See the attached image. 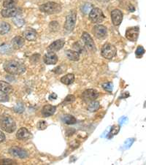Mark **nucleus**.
Returning a JSON list of instances; mask_svg holds the SVG:
<instances>
[{"mask_svg":"<svg viewBox=\"0 0 146 165\" xmlns=\"http://www.w3.org/2000/svg\"><path fill=\"white\" fill-rule=\"evenodd\" d=\"M89 20L94 24H100L105 20V16L101 9L94 7L90 10L88 14Z\"/></svg>","mask_w":146,"mask_h":165,"instance_id":"5","label":"nucleus"},{"mask_svg":"<svg viewBox=\"0 0 146 165\" xmlns=\"http://www.w3.org/2000/svg\"><path fill=\"white\" fill-rule=\"evenodd\" d=\"M13 24H15L16 26H18V27H21L25 24V21L21 17H20L19 16H17L13 17Z\"/></svg>","mask_w":146,"mask_h":165,"instance_id":"26","label":"nucleus"},{"mask_svg":"<svg viewBox=\"0 0 146 165\" xmlns=\"http://www.w3.org/2000/svg\"><path fill=\"white\" fill-rule=\"evenodd\" d=\"M144 54H145V49L143 46H138L137 48L135 51V55L137 58H140L143 56Z\"/></svg>","mask_w":146,"mask_h":165,"instance_id":"31","label":"nucleus"},{"mask_svg":"<svg viewBox=\"0 0 146 165\" xmlns=\"http://www.w3.org/2000/svg\"><path fill=\"white\" fill-rule=\"evenodd\" d=\"M92 8H93V5H92V4L86 3V4H85V5L82 7L81 10H82L83 13H84V14H87V13L90 12V10H92Z\"/></svg>","mask_w":146,"mask_h":165,"instance_id":"29","label":"nucleus"},{"mask_svg":"<svg viewBox=\"0 0 146 165\" xmlns=\"http://www.w3.org/2000/svg\"><path fill=\"white\" fill-rule=\"evenodd\" d=\"M102 88L108 92H113V83L107 82V83H103V84H102Z\"/></svg>","mask_w":146,"mask_h":165,"instance_id":"30","label":"nucleus"},{"mask_svg":"<svg viewBox=\"0 0 146 165\" xmlns=\"http://www.w3.org/2000/svg\"><path fill=\"white\" fill-rule=\"evenodd\" d=\"M43 61H44L45 64L48 65H53L56 64L58 62V56L57 55L52 51H48L43 57Z\"/></svg>","mask_w":146,"mask_h":165,"instance_id":"14","label":"nucleus"},{"mask_svg":"<svg viewBox=\"0 0 146 165\" xmlns=\"http://www.w3.org/2000/svg\"><path fill=\"white\" fill-rule=\"evenodd\" d=\"M22 13L21 8L17 7H10V8L3 9L1 11V15L4 18H13V17L19 16Z\"/></svg>","mask_w":146,"mask_h":165,"instance_id":"9","label":"nucleus"},{"mask_svg":"<svg viewBox=\"0 0 146 165\" xmlns=\"http://www.w3.org/2000/svg\"><path fill=\"white\" fill-rule=\"evenodd\" d=\"M93 35H94V37H96L97 39H105L107 37V29L105 26L103 25H96L94 26L92 30Z\"/></svg>","mask_w":146,"mask_h":165,"instance_id":"8","label":"nucleus"},{"mask_svg":"<svg viewBox=\"0 0 146 165\" xmlns=\"http://www.w3.org/2000/svg\"><path fill=\"white\" fill-rule=\"evenodd\" d=\"M47 126H48V124H47L46 121L43 120L39 121V122L37 123V129H38L39 130H44L47 128Z\"/></svg>","mask_w":146,"mask_h":165,"instance_id":"34","label":"nucleus"},{"mask_svg":"<svg viewBox=\"0 0 146 165\" xmlns=\"http://www.w3.org/2000/svg\"><path fill=\"white\" fill-rule=\"evenodd\" d=\"M99 1H101V2H107L109 0H99Z\"/></svg>","mask_w":146,"mask_h":165,"instance_id":"43","label":"nucleus"},{"mask_svg":"<svg viewBox=\"0 0 146 165\" xmlns=\"http://www.w3.org/2000/svg\"><path fill=\"white\" fill-rule=\"evenodd\" d=\"M73 48H75V49L77 48V50L78 51H77V52L79 53H81L82 52V51H83V45H81L79 43V42H77V43H75V44L73 45Z\"/></svg>","mask_w":146,"mask_h":165,"instance_id":"39","label":"nucleus"},{"mask_svg":"<svg viewBox=\"0 0 146 165\" xmlns=\"http://www.w3.org/2000/svg\"><path fill=\"white\" fill-rule=\"evenodd\" d=\"M119 130H120V127H119V126H113V127H112L110 132L109 134H110L111 137H112L113 135H115V134H117L118 133Z\"/></svg>","mask_w":146,"mask_h":165,"instance_id":"37","label":"nucleus"},{"mask_svg":"<svg viewBox=\"0 0 146 165\" xmlns=\"http://www.w3.org/2000/svg\"><path fill=\"white\" fill-rule=\"evenodd\" d=\"M127 121V118L126 117H122L120 119H119V123H120L121 124H124L125 122Z\"/></svg>","mask_w":146,"mask_h":165,"instance_id":"42","label":"nucleus"},{"mask_svg":"<svg viewBox=\"0 0 146 165\" xmlns=\"http://www.w3.org/2000/svg\"><path fill=\"white\" fill-rule=\"evenodd\" d=\"M66 56L69 60L73 62H77L80 59V54L76 51L68 50L66 51Z\"/></svg>","mask_w":146,"mask_h":165,"instance_id":"21","label":"nucleus"},{"mask_svg":"<svg viewBox=\"0 0 146 165\" xmlns=\"http://www.w3.org/2000/svg\"><path fill=\"white\" fill-rule=\"evenodd\" d=\"M12 47L15 49H20L25 44V39L21 36H16L11 40Z\"/></svg>","mask_w":146,"mask_h":165,"instance_id":"18","label":"nucleus"},{"mask_svg":"<svg viewBox=\"0 0 146 165\" xmlns=\"http://www.w3.org/2000/svg\"><path fill=\"white\" fill-rule=\"evenodd\" d=\"M5 140V135L2 131H0V143H2Z\"/></svg>","mask_w":146,"mask_h":165,"instance_id":"40","label":"nucleus"},{"mask_svg":"<svg viewBox=\"0 0 146 165\" xmlns=\"http://www.w3.org/2000/svg\"><path fill=\"white\" fill-rule=\"evenodd\" d=\"M0 128L7 133H13L16 129V124L12 117L4 114L0 115Z\"/></svg>","mask_w":146,"mask_h":165,"instance_id":"2","label":"nucleus"},{"mask_svg":"<svg viewBox=\"0 0 146 165\" xmlns=\"http://www.w3.org/2000/svg\"><path fill=\"white\" fill-rule=\"evenodd\" d=\"M62 121L67 125H73L77 123V119L72 115H64L62 117Z\"/></svg>","mask_w":146,"mask_h":165,"instance_id":"23","label":"nucleus"},{"mask_svg":"<svg viewBox=\"0 0 146 165\" xmlns=\"http://www.w3.org/2000/svg\"><path fill=\"white\" fill-rule=\"evenodd\" d=\"M0 50H1L2 52V54H5V53L10 52V51H11V47L8 45H4L3 46L1 47Z\"/></svg>","mask_w":146,"mask_h":165,"instance_id":"38","label":"nucleus"},{"mask_svg":"<svg viewBox=\"0 0 146 165\" xmlns=\"http://www.w3.org/2000/svg\"><path fill=\"white\" fill-rule=\"evenodd\" d=\"M110 16L112 22H113V25L115 26L120 25L123 21V18H124L123 13L120 10H118V9H115V10L112 11L110 13Z\"/></svg>","mask_w":146,"mask_h":165,"instance_id":"13","label":"nucleus"},{"mask_svg":"<svg viewBox=\"0 0 146 165\" xmlns=\"http://www.w3.org/2000/svg\"><path fill=\"white\" fill-rule=\"evenodd\" d=\"M77 21V13L75 10H72L66 17L64 28L67 32H73L75 27Z\"/></svg>","mask_w":146,"mask_h":165,"instance_id":"4","label":"nucleus"},{"mask_svg":"<svg viewBox=\"0 0 146 165\" xmlns=\"http://www.w3.org/2000/svg\"><path fill=\"white\" fill-rule=\"evenodd\" d=\"M9 153L13 157L19 159H25L28 156V153L25 150L18 146H13L9 149Z\"/></svg>","mask_w":146,"mask_h":165,"instance_id":"12","label":"nucleus"},{"mask_svg":"<svg viewBox=\"0 0 146 165\" xmlns=\"http://www.w3.org/2000/svg\"><path fill=\"white\" fill-rule=\"evenodd\" d=\"M23 36H24V38L26 39L28 41H35L37 38V32L35 31V29H26L24 32L23 33Z\"/></svg>","mask_w":146,"mask_h":165,"instance_id":"16","label":"nucleus"},{"mask_svg":"<svg viewBox=\"0 0 146 165\" xmlns=\"http://www.w3.org/2000/svg\"><path fill=\"white\" fill-rule=\"evenodd\" d=\"M62 10V7L58 3L49 2L43 4L39 6V10L41 12L48 15H54L59 13Z\"/></svg>","mask_w":146,"mask_h":165,"instance_id":"3","label":"nucleus"},{"mask_svg":"<svg viewBox=\"0 0 146 165\" xmlns=\"http://www.w3.org/2000/svg\"><path fill=\"white\" fill-rule=\"evenodd\" d=\"M82 39L85 45L87 48L88 49L89 51H92V52H95L96 51V45L94 43V39H92V37H91V35H89L88 33L87 32H83L82 35Z\"/></svg>","mask_w":146,"mask_h":165,"instance_id":"10","label":"nucleus"},{"mask_svg":"<svg viewBox=\"0 0 146 165\" xmlns=\"http://www.w3.org/2000/svg\"><path fill=\"white\" fill-rule=\"evenodd\" d=\"M49 27L52 31L56 32L59 29V24L57 21H51L49 24Z\"/></svg>","mask_w":146,"mask_h":165,"instance_id":"33","label":"nucleus"},{"mask_svg":"<svg viewBox=\"0 0 146 165\" xmlns=\"http://www.w3.org/2000/svg\"><path fill=\"white\" fill-rule=\"evenodd\" d=\"M65 44V41L64 39H57V40L54 41L48 47V51H52V52H56V51H60L61 49L64 47Z\"/></svg>","mask_w":146,"mask_h":165,"instance_id":"15","label":"nucleus"},{"mask_svg":"<svg viewBox=\"0 0 146 165\" xmlns=\"http://www.w3.org/2000/svg\"><path fill=\"white\" fill-rule=\"evenodd\" d=\"M0 92L9 94L13 92V86L5 81H0Z\"/></svg>","mask_w":146,"mask_h":165,"instance_id":"20","label":"nucleus"},{"mask_svg":"<svg viewBox=\"0 0 146 165\" xmlns=\"http://www.w3.org/2000/svg\"><path fill=\"white\" fill-rule=\"evenodd\" d=\"M0 164H16V162L10 159H3L0 160Z\"/></svg>","mask_w":146,"mask_h":165,"instance_id":"35","label":"nucleus"},{"mask_svg":"<svg viewBox=\"0 0 146 165\" xmlns=\"http://www.w3.org/2000/svg\"><path fill=\"white\" fill-rule=\"evenodd\" d=\"M140 34V29L138 26H133V27H129L126 29V38L129 41L136 42L137 40L138 37Z\"/></svg>","mask_w":146,"mask_h":165,"instance_id":"11","label":"nucleus"},{"mask_svg":"<svg viewBox=\"0 0 146 165\" xmlns=\"http://www.w3.org/2000/svg\"><path fill=\"white\" fill-rule=\"evenodd\" d=\"M16 0H5L3 2V7L5 8H10V7H16Z\"/></svg>","mask_w":146,"mask_h":165,"instance_id":"27","label":"nucleus"},{"mask_svg":"<svg viewBox=\"0 0 146 165\" xmlns=\"http://www.w3.org/2000/svg\"><path fill=\"white\" fill-rule=\"evenodd\" d=\"M32 137L31 132L25 127L19 129L16 133V137L19 140H28Z\"/></svg>","mask_w":146,"mask_h":165,"instance_id":"17","label":"nucleus"},{"mask_svg":"<svg viewBox=\"0 0 146 165\" xmlns=\"http://www.w3.org/2000/svg\"><path fill=\"white\" fill-rule=\"evenodd\" d=\"M75 98L73 95H68L67 97L64 99L63 102H62V105H68V104L72 103V102L75 101Z\"/></svg>","mask_w":146,"mask_h":165,"instance_id":"32","label":"nucleus"},{"mask_svg":"<svg viewBox=\"0 0 146 165\" xmlns=\"http://www.w3.org/2000/svg\"><path fill=\"white\" fill-rule=\"evenodd\" d=\"M10 30V25L7 22H0V35H5Z\"/></svg>","mask_w":146,"mask_h":165,"instance_id":"24","label":"nucleus"},{"mask_svg":"<svg viewBox=\"0 0 146 165\" xmlns=\"http://www.w3.org/2000/svg\"><path fill=\"white\" fill-rule=\"evenodd\" d=\"M99 93L97 91L95 90V89L90 88L84 91L83 92L82 95H81V97H82L83 101L88 102L94 101L99 97Z\"/></svg>","mask_w":146,"mask_h":165,"instance_id":"7","label":"nucleus"},{"mask_svg":"<svg viewBox=\"0 0 146 165\" xmlns=\"http://www.w3.org/2000/svg\"><path fill=\"white\" fill-rule=\"evenodd\" d=\"M116 53V48L114 45L110 44V43H106L104 45L101 50V55L102 57L107 58V59H111V58L115 57Z\"/></svg>","mask_w":146,"mask_h":165,"instance_id":"6","label":"nucleus"},{"mask_svg":"<svg viewBox=\"0 0 146 165\" xmlns=\"http://www.w3.org/2000/svg\"><path fill=\"white\" fill-rule=\"evenodd\" d=\"M13 110L17 113H22L24 111V110H25V108H24V104L21 103V102H19V103H18L15 106Z\"/></svg>","mask_w":146,"mask_h":165,"instance_id":"28","label":"nucleus"},{"mask_svg":"<svg viewBox=\"0 0 146 165\" xmlns=\"http://www.w3.org/2000/svg\"><path fill=\"white\" fill-rule=\"evenodd\" d=\"M56 98H57V94H55V93H52V94H50V96H49V99L50 100L56 99Z\"/></svg>","mask_w":146,"mask_h":165,"instance_id":"41","label":"nucleus"},{"mask_svg":"<svg viewBox=\"0 0 146 165\" xmlns=\"http://www.w3.org/2000/svg\"><path fill=\"white\" fill-rule=\"evenodd\" d=\"M56 111V107L51 105H46L43 107L42 114L44 117H49L53 115Z\"/></svg>","mask_w":146,"mask_h":165,"instance_id":"19","label":"nucleus"},{"mask_svg":"<svg viewBox=\"0 0 146 165\" xmlns=\"http://www.w3.org/2000/svg\"><path fill=\"white\" fill-rule=\"evenodd\" d=\"M74 81H75V75L72 73L67 74L61 78V82L64 85H67V86L72 84L74 82Z\"/></svg>","mask_w":146,"mask_h":165,"instance_id":"22","label":"nucleus"},{"mask_svg":"<svg viewBox=\"0 0 146 165\" xmlns=\"http://www.w3.org/2000/svg\"><path fill=\"white\" fill-rule=\"evenodd\" d=\"M99 107H100L99 102H96L94 100V101L91 102V103L88 105L87 109H88V111L90 112H96L99 109Z\"/></svg>","mask_w":146,"mask_h":165,"instance_id":"25","label":"nucleus"},{"mask_svg":"<svg viewBox=\"0 0 146 165\" xmlns=\"http://www.w3.org/2000/svg\"><path fill=\"white\" fill-rule=\"evenodd\" d=\"M3 68L6 73L10 75H21L26 71V67L24 64L14 60L5 62Z\"/></svg>","mask_w":146,"mask_h":165,"instance_id":"1","label":"nucleus"},{"mask_svg":"<svg viewBox=\"0 0 146 165\" xmlns=\"http://www.w3.org/2000/svg\"><path fill=\"white\" fill-rule=\"evenodd\" d=\"M9 96L7 94L0 92V102H5L9 101Z\"/></svg>","mask_w":146,"mask_h":165,"instance_id":"36","label":"nucleus"}]
</instances>
